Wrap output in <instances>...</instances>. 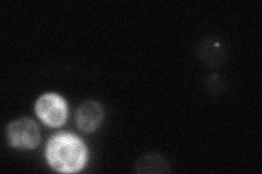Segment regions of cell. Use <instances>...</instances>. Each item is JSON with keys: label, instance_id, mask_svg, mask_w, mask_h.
<instances>
[{"label": "cell", "instance_id": "6da1fadb", "mask_svg": "<svg viewBox=\"0 0 262 174\" xmlns=\"http://www.w3.org/2000/svg\"><path fill=\"white\" fill-rule=\"evenodd\" d=\"M46 159L56 171L75 173L84 168L88 161V149L80 137L62 132L48 140Z\"/></svg>", "mask_w": 262, "mask_h": 174}, {"label": "cell", "instance_id": "7a4b0ae2", "mask_svg": "<svg viewBox=\"0 0 262 174\" xmlns=\"http://www.w3.org/2000/svg\"><path fill=\"white\" fill-rule=\"evenodd\" d=\"M7 142L18 149H34L40 142L37 124L30 118L12 121L6 129Z\"/></svg>", "mask_w": 262, "mask_h": 174}, {"label": "cell", "instance_id": "3957f363", "mask_svg": "<svg viewBox=\"0 0 262 174\" xmlns=\"http://www.w3.org/2000/svg\"><path fill=\"white\" fill-rule=\"evenodd\" d=\"M37 117L48 127L59 128L67 120L68 108L64 99L55 93L40 96L35 104Z\"/></svg>", "mask_w": 262, "mask_h": 174}, {"label": "cell", "instance_id": "277c9868", "mask_svg": "<svg viewBox=\"0 0 262 174\" xmlns=\"http://www.w3.org/2000/svg\"><path fill=\"white\" fill-rule=\"evenodd\" d=\"M104 119V110L102 106L97 102L88 101L82 104L76 113V121L78 127L85 132V133H92Z\"/></svg>", "mask_w": 262, "mask_h": 174}, {"label": "cell", "instance_id": "5b68a950", "mask_svg": "<svg viewBox=\"0 0 262 174\" xmlns=\"http://www.w3.org/2000/svg\"><path fill=\"white\" fill-rule=\"evenodd\" d=\"M136 171L139 173H167L170 171L167 161L159 155H147L138 160Z\"/></svg>", "mask_w": 262, "mask_h": 174}]
</instances>
